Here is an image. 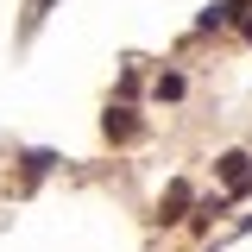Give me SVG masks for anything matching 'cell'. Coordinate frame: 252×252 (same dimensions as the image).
Segmentation results:
<instances>
[{
  "label": "cell",
  "instance_id": "6da1fadb",
  "mask_svg": "<svg viewBox=\"0 0 252 252\" xmlns=\"http://www.w3.org/2000/svg\"><path fill=\"white\" fill-rule=\"evenodd\" d=\"M246 13H252L246 0H215V6L202 13V32H215V26H233V19H246Z\"/></svg>",
  "mask_w": 252,
  "mask_h": 252
},
{
  "label": "cell",
  "instance_id": "7a4b0ae2",
  "mask_svg": "<svg viewBox=\"0 0 252 252\" xmlns=\"http://www.w3.org/2000/svg\"><path fill=\"white\" fill-rule=\"evenodd\" d=\"M220 177H227V189H252V158L246 152H227L220 158Z\"/></svg>",
  "mask_w": 252,
  "mask_h": 252
},
{
  "label": "cell",
  "instance_id": "3957f363",
  "mask_svg": "<svg viewBox=\"0 0 252 252\" xmlns=\"http://www.w3.org/2000/svg\"><path fill=\"white\" fill-rule=\"evenodd\" d=\"M158 101H183V76H177V69L158 76Z\"/></svg>",
  "mask_w": 252,
  "mask_h": 252
},
{
  "label": "cell",
  "instance_id": "277c9868",
  "mask_svg": "<svg viewBox=\"0 0 252 252\" xmlns=\"http://www.w3.org/2000/svg\"><path fill=\"white\" fill-rule=\"evenodd\" d=\"M164 208H170V215H164V220H177V215H183V208H189V189H183V183H170V189H164Z\"/></svg>",
  "mask_w": 252,
  "mask_h": 252
},
{
  "label": "cell",
  "instance_id": "5b68a950",
  "mask_svg": "<svg viewBox=\"0 0 252 252\" xmlns=\"http://www.w3.org/2000/svg\"><path fill=\"white\" fill-rule=\"evenodd\" d=\"M107 132H114V139H132V114L114 107V114H107Z\"/></svg>",
  "mask_w": 252,
  "mask_h": 252
},
{
  "label": "cell",
  "instance_id": "8992f818",
  "mask_svg": "<svg viewBox=\"0 0 252 252\" xmlns=\"http://www.w3.org/2000/svg\"><path fill=\"white\" fill-rule=\"evenodd\" d=\"M240 26H246V44H252V13H246V19H240Z\"/></svg>",
  "mask_w": 252,
  "mask_h": 252
}]
</instances>
